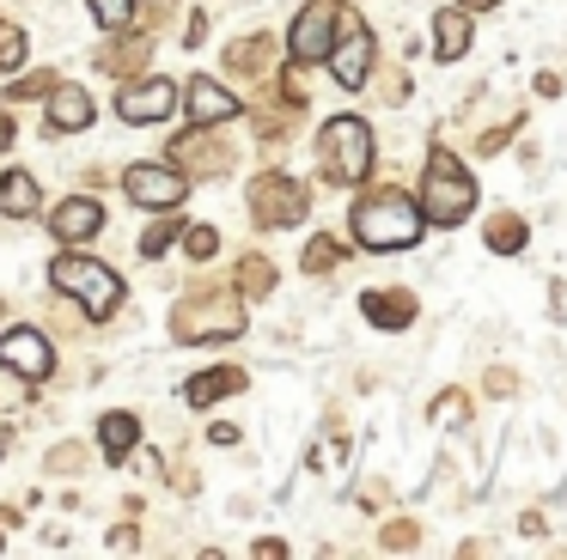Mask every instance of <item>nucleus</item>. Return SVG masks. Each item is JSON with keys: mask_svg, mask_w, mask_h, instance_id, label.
I'll return each mask as SVG.
<instances>
[{"mask_svg": "<svg viewBox=\"0 0 567 560\" xmlns=\"http://www.w3.org/2000/svg\"><path fill=\"white\" fill-rule=\"evenodd\" d=\"M172 238H177V226L165 219V226H153L147 238H141V256H165V243H172Z\"/></svg>", "mask_w": 567, "mask_h": 560, "instance_id": "4be33fe9", "label": "nucleus"}, {"mask_svg": "<svg viewBox=\"0 0 567 560\" xmlns=\"http://www.w3.org/2000/svg\"><path fill=\"white\" fill-rule=\"evenodd\" d=\"M86 122H92L86 92H55L50 97V128H86Z\"/></svg>", "mask_w": 567, "mask_h": 560, "instance_id": "f3484780", "label": "nucleus"}, {"mask_svg": "<svg viewBox=\"0 0 567 560\" xmlns=\"http://www.w3.org/2000/svg\"><path fill=\"white\" fill-rule=\"evenodd\" d=\"M128 12H135V0H92V19L99 24H128Z\"/></svg>", "mask_w": 567, "mask_h": 560, "instance_id": "aec40b11", "label": "nucleus"}, {"mask_svg": "<svg viewBox=\"0 0 567 560\" xmlns=\"http://www.w3.org/2000/svg\"><path fill=\"white\" fill-rule=\"evenodd\" d=\"M360 311H367L379 329H403L409 317H415V299H409V292H367V299H360Z\"/></svg>", "mask_w": 567, "mask_h": 560, "instance_id": "4468645a", "label": "nucleus"}, {"mask_svg": "<svg viewBox=\"0 0 567 560\" xmlns=\"http://www.w3.org/2000/svg\"><path fill=\"white\" fill-rule=\"evenodd\" d=\"M189 116H196V122H233L238 116V97L226 92V85H214V80H196V85H189Z\"/></svg>", "mask_w": 567, "mask_h": 560, "instance_id": "f8f14e48", "label": "nucleus"}, {"mask_svg": "<svg viewBox=\"0 0 567 560\" xmlns=\"http://www.w3.org/2000/svg\"><path fill=\"white\" fill-rule=\"evenodd\" d=\"M0 214H13V219L38 214V183H31L25 170H7V177H0Z\"/></svg>", "mask_w": 567, "mask_h": 560, "instance_id": "2eb2a0df", "label": "nucleus"}, {"mask_svg": "<svg viewBox=\"0 0 567 560\" xmlns=\"http://www.w3.org/2000/svg\"><path fill=\"white\" fill-rule=\"evenodd\" d=\"M104 226V214H99V201H86V195H80V201H62L50 214V231L62 243H80V238H92V231Z\"/></svg>", "mask_w": 567, "mask_h": 560, "instance_id": "9b49d317", "label": "nucleus"}, {"mask_svg": "<svg viewBox=\"0 0 567 560\" xmlns=\"http://www.w3.org/2000/svg\"><path fill=\"white\" fill-rule=\"evenodd\" d=\"M318 146H323V170H330L336 183H360V177L372 170V128H367L360 116L323 122Z\"/></svg>", "mask_w": 567, "mask_h": 560, "instance_id": "7ed1b4c3", "label": "nucleus"}, {"mask_svg": "<svg viewBox=\"0 0 567 560\" xmlns=\"http://www.w3.org/2000/svg\"><path fill=\"white\" fill-rule=\"evenodd\" d=\"M433 43H440V61H457L470 49V12L464 7H445L433 19Z\"/></svg>", "mask_w": 567, "mask_h": 560, "instance_id": "ddd939ff", "label": "nucleus"}, {"mask_svg": "<svg viewBox=\"0 0 567 560\" xmlns=\"http://www.w3.org/2000/svg\"><path fill=\"white\" fill-rule=\"evenodd\" d=\"M330 262H342V243H336V238H318V243L306 250V268H330Z\"/></svg>", "mask_w": 567, "mask_h": 560, "instance_id": "412c9836", "label": "nucleus"}, {"mask_svg": "<svg viewBox=\"0 0 567 560\" xmlns=\"http://www.w3.org/2000/svg\"><path fill=\"white\" fill-rule=\"evenodd\" d=\"M421 207L409 201L403 189H384V195H367V201L354 207V238L367 243V250H409V243H421Z\"/></svg>", "mask_w": 567, "mask_h": 560, "instance_id": "f257e3e1", "label": "nucleus"}, {"mask_svg": "<svg viewBox=\"0 0 567 560\" xmlns=\"http://www.w3.org/2000/svg\"><path fill=\"white\" fill-rule=\"evenodd\" d=\"M330 68H336V85H367V68H372V37H367V24H348V37H342V49H330Z\"/></svg>", "mask_w": 567, "mask_h": 560, "instance_id": "1a4fd4ad", "label": "nucleus"}, {"mask_svg": "<svg viewBox=\"0 0 567 560\" xmlns=\"http://www.w3.org/2000/svg\"><path fill=\"white\" fill-rule=\"evenodd\" d=\"M488 7H501V0H464V12H488Z\"/></svg>", "mask_w": 567, "mask_h": 560, "instance_id": "393cba45", "label": "nucleus"}, {"mask_svg": "<svg viewBox=\"0 0 567 560\" xmlns=\"http://www.w3.org/2000/svg\"><path fill=\"white\" fill-rule=\"evenodd\" d=\"M99 438H104V457L123 463L128 450H135V438H141V421H135V414H104V421H99Z\"/></svg>", "mask_w": 567, "mask_h": 560, "instance_id": "dca6fc26", "label": "nucleus"}, {"mask_svg": "<svg viewBox=\"0 0 567 560\" xmlns=\"http://www.w3.org/2000/svg\"><path fill=\"white\" fill-rule=\"evenodd\" d=\"M233 390H238V372H202V377H189V402H196V408L233 396Z\"/></svg>", "mask_w": 567, "mask_h": 560, "instance_id": "6ab92c4d", "label": "nucleus"}, {"mask_svg": "<svg viewBox=\"0 0 567 560\" xmlns=\"http://www.w3.org/2000/svg\"><path fill=\"white\" fill-rule=\"evenodd\" d=\"M525 219L518 214H501V219H488V250H501V256H513V250H525Z\"/></svg>", "mask_w": 567, "mask_h": 560, "instance_id": "a211bd4d", "label": "nucleus"}, {"mask_svg": "<svg viewBox=\"0 0 567 560\" xmlns=\"http://www.w3.org/2000/svg\"><path fill=\"white\" fill-rule=\"evenodd\" d=\"M440 421H464V396H445L440 402Z\"/></svg>", "mask_w": 567, "mask_h": 560, "instance_id": "b1692460", "label": "nucleus"}, {"mask_svg": "<svg viewBox=\"0 0 567 560\" xmlns=\"http://www.w3.org/2000/svg\"><path fill=\"white\" fill-rule=\"evenodd\" d=\"M50 280L62 292H74V299L86 304V317H111L116 299H123V280H116L104 262H86V256H55Z\"/></svg>", "mask_w": 567, "mask_h": 560, "instance_id": "20e7f679", "label": "nucleus"}, {"mask_svg": "<svg viewBox=\"0 0 567 560\" xmlns=\"http://www.w3.org/2000/svg\"><path fill=\"white\" fill-rule=\"evenodd\" d=\"M123 195L141 201V207H177L184 201V177L165 170V165H128L123 170Z\"/></svg>", "mask_w": 567, "mask_h": 560, "instance_id": "423d86ee", "label": "nucleus"}, {"mask_svg": "<svg viewBox=\"0 0 567 560\" xmlns=\"http://www.w3.org/2000/svg\"><path fill=\"white\" fill-rule=\"evenodd\" d=\"M214 243H220V238H214V226H196V231H189V256H214Z\"/></svg>", "mask_w": 567, "mask_h": 560, "instance_id": "5701e85b", "label": "nucleus"}, {"mask_svg": "<svg viewBox=\"0 0 567 560\" xmlns=\"http://www.w3.org/2000/svg\"><path fill=\"white\" fill-rule=\"evenodd\" d=\"M330 49H336V7L318 0V7H306L293 19V55L299 61H323Z\"/></svg>", "mask_w": 567, "mask_h": 560, "instance_id": "0eeeda50", "label": "nucleus"}, {"mask_svg": "<svg viewBox=\"0 0 567 560\" xmlns=\"http://www.w3.org/2000/svg\"><path fill=\"white\" fill-rule=\"evenodd\" d=\"M299 214H306V195H299V183H287V177L257 183V219H262V226H293Z\"/></svg>", "mask_w": 567, "mask_h": 560, "instance_id": "9d476101", "label": "nucleus"}, {"mask_svg": "<svg viewBox=\"0 0 567 560\" xmlns=\"http://www.w3.org/2000/svg\"><path fill=\"white\" fill-rule=\"evenodd\" d=\"M421 219H433V226H457V219H470V207H476V183H470V170L457 165L452 153H433L427 158V177H421Z\"/></svg>", "mask_w": 567, "mask_h": 560, "instance_id": "f03ea898", "label": "nucleus"}, {"mask_svg": "<svg viewBox=\"0 0 567 560\" xmlns=\"http://www.w3.org/2000/svg\"><path fill=\"white\" fill-rule=\"evenodd\" d=\"M0 365L19 372L25 384H43V377L55 372V353H50V341H43L38 329H7V335H0Z\"/></svg>", "mask_w": 567, "mask_h": 560, "instance_id": "39448f33", "label": "nucleus"}, {"mask_svg": "<svg viewBox=\"0 0 567 560\" xmlns=\"http://www.w3.org/2000/svg\"><path fill=\"white\" fill-rule=\"evenodd\" d=\"M177 110V85L172 80H147V85H135V92L116 104V116L123 122H165Z\"/></svg>", "mask_w": 567, "mask_h": 560, "instance_id": "6e6552de", "label": "nucleus"}]
</instances>
